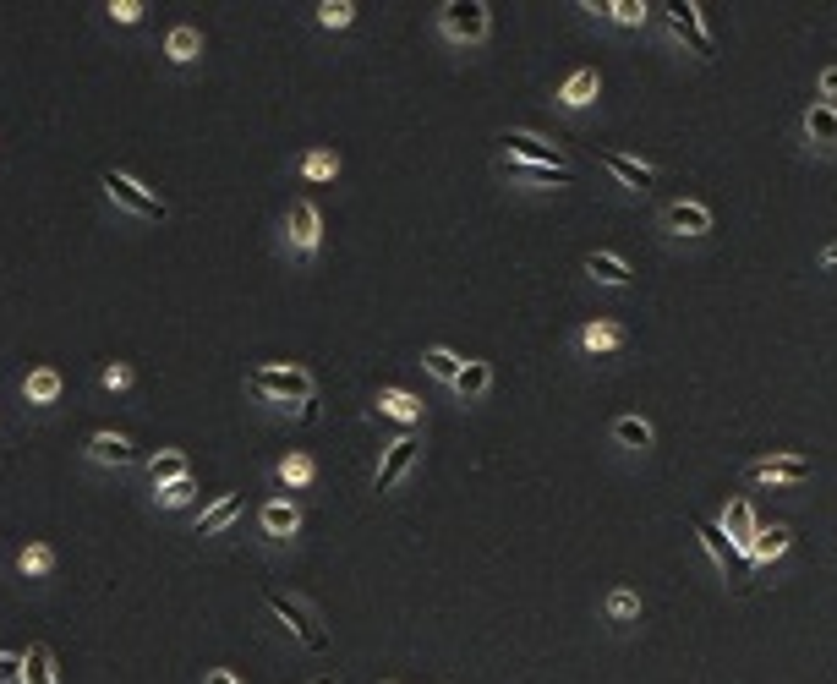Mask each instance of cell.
<instances>
[{
  "mask_svg": "<svg viewBox=\"0 0 837 684\" xmlns=\"http://www.w3.org/2000/svg\"><path fill=\"white\" fill-rule=\"evenodd\" d=\"M236 515H241V493L214 498V504L197 515V537H219V531H230V526H236Z\"/></svg>",
  "mask_w": 837,
  "mask_h": 684,
  "instance_id": "14",
  "label": "cell"
},
{
  "mask_svg": "<svg viewBox=\"0 0 837 684\" xmlns=\"http://www.w3.org/2000/svg\"><path fill=\"white\" fill-rule=\"evenodd\" d=\"M717 526H723L728 537L739 542V553L750 548V542H755V531H761V526H755V509H750V498H728V509H723V520H717Z\"/></svg>",
  "mask_w": 837,
  "mask_h": 684,
  "instance_id": "12",
  "label": "cell"
},
{
  "mask_svg": "<svg viewBox=\"0 0 837 684\" xmlns=\"http://www.w3.org/2000/svg\"><path fill=\"white\" fill-rule=\"evenodd\" d=\"M110 17H115V22H137V17H143V6H137V0H115Z\"/></svg>",
  "mask_w": 837,
  "mask_h": 684,
  "instance_id": "39",
  "label": "cell"
},
{
  "mask_svg": "<svg viewBox=\"0 0 837 684\" xmlns=\"http://www.w3.org/2000/svg\"><path fill=\"white\" fill-rule=\"evenodd\" d=\"M126 384H132V367H126V362L104 367V389H126Z\"/></svg>",
  "mask_w": 837,
  "mask_h": 684,
  "instance_id": "38",
  "label": "cell"
},
{
  "mask_svg": "<svg viewBox=\"0 0 837 684\" xmlns=\"http://www.w3.org/2000/svg\"><path fill=\"white\" fill-rule=\"evenodd\" d=\"M455 389H460V400H476V394H487V389H493V367H487V362H465V367H460V378H455Z\"/></svg>",
  "mask_w": 837,
  "mask_h": 684,
  "instance_id": "27",
  "label": "cell"
},
{
  "mask_svg": "<svg viewBox=\"0 0 837 684\" xmlns=\"http://www.w3.org/2000/svg\"><path fill=\"white\" fill-rule=\"evenodd\" d=\"M586 274L597 285H630L635 274H630V263L619 258V252H586Z\"/></svg>",
  "mask_w": 837,
  "mask_h": 684,
  "instance_id": "16",
  "label": "cell"
},
{
  "mask_svg": "<svg viewBox=\"0 0 837 684\" xmlns=\"http://www.w3.org/2000/svg\"><path fill=\"white\" fill-rule=\"evenodd\" d=\"M203 684H241V679H236V674H225V668H214V674H208Z\"/></svg>",
  "mask_w": 837,
  "mask_h": 684,
  "instance_id": "41",
  "label": "cell"
},
{
  "mask_svg": "<svg viewBox=\"0 0 837 684\" xmlns=\"http://www.w3.org/2000/svg\"><path fill=\"white\" fill-rule=\"evenodd\" d=\"M788 542H794V537H788V526H766V531H755V542L744 548V559H750V564H761V559H783Z\"/></svg>",
  "mask_w": 837,
  "mask_h": 684,
  "instance_id": "19",
  "label": "cell"
},
{
  "mask_svg": "<svg viewBox=\"0 0 837 684\" xmlns=\"http://www.w3.org/2000/svg\"><path fill=\"white\" fill-rule=\"evenodd\" d=\"M619 345H624L619 323H591V329L580 334V351H586V356H613Z\"/></svg>",
  "mask_w": 837,
  "mask_h": 684,
  "instance_id": "23",
  "label": "cell"
},
{
  "mask_svg": "<svg viewBox=\"0 0 837 684\" xmlns=\"http://www.w3.org/2000/svg\"><path fill=\"white\" fill-rule=\"evenodd\" d=\"M416 455H422V444H416V438H400V444H389V455H383V466H378V493H389L394 482H400L405 471L416 466Z\"/></svg>",
  "mask_w": 837,
  "mask_h": 684,
  "instance_id": "11",
  "label": "cell"
},
{
  "mask_svg": "<svg viewBox=\"0 0 837 684\" xmlns=\"http://www.w3.org/2000/svg\"><path fill=\"white\" fill-rule=\"evenodd\" d=\"M378 411L394 416V422H422V400H411L405 389H383L378 394Z\"/></svg>",
  "mask_w": 837,
  "mask_h": 684,
  "instance_id": "26",
  "label": "cell"
},
{
  "mask_svg": "<svg viewBox=\"0 0 837 684\" xmlns=\"http://www.w3.org/2000/svg\"><path fill=\"white\" fill-rule=\"evenodd\" d=\"M504 143V159L509 165H542V170H564V154H558L553 143H542V137L531 132H504L498 137Z\"/></svg>",
  "mask_w": 837,
  "mask_h": 684,
  "instance_id": "6",
  "label": "cell"
},
{
  "mask_svg": "<svg viewBox=\"0 0 837 684\" xmlns=\"http://www.w3.org/2000/svg\"><path fill=\"white\" fill-rule=\"evenodd\" d=\"M301 170H307V181H334V176H340V159H334V154H307V165H301Z\"/></svg>",
  "mask_w": 837,
  "mask_h": 684,
  "instance_id": "34",
  "label": "cell"
},
{
  "mask_svg": "<svg viewBox=\"0 0 837 684\" xmlns=\"http://www.w3.org/2000/svg\"><path fill=\"white\" fill-rule=\"evenodd\" d=\"M99 187H104V197H110L115 208H126V214H137V219H165V203H159L154 192H143V181L121 176V170H104Z\"/></svg>",
  "mask_w": 837,
  "mask_h": 684,
  "instance_id": "3",
  "label": "cell"
},
{
  "mask_svg": "<svg viewBox=\"0 0 837 684\" xmlns=\"http://www.w3.org/2000/svg\"><path fill=\"white\" fill-rule=\"evenodd\" d=\"M165 55H170V61H176V66L197 61V55H203V33H197V28H186V22H181V28H170V39H165Z\"/></svg>",
  "mask_w": 837,
  "mask_h": 684,
  "instance_id": "24",
  "label": "cell"
},
{
  "mask_svg": "<svg viewBox=\"0 0 837 684\" xmlns=\"http://www.w3.org/2000/svg\"><path fill=\"white\" fill-rule=\"evenodd\" d=\"M438 22H444V33L460 39V44L487 39V6L482 0H449V6H438Z\"/></svg>",
  "mask_w": 837,
  "mask_h": 684,
  "instance_id": "5",
  "label": "cell"
},
{
  "mask_svg": "<svg viewBox=\"0 0 837 684\" xmlns=\"http://www.w3.org/2000/svg\"><path fill=\"white\" fill-rule=\"evenodd\" d=\"M805 137L832 154V148H837V104H810V110H805Z\"/></svg>",
  "mask_w": 837,
  "mask_h": 684,
  "instance_id": "15",
  "label": "cell"
},
{
  "mask_svg": "<svg viewBox=\"0 0 837 684\" xmlns=\"http://www.w3.org/2000/svg\"><path fill=\"white\" fill-rule=\"evenodd\" d=\"M17 570L28 575V581L50 575V570H55V548H50V542H28V548H22V559H17Z\"/></svg>",
  "mask_w": 837,
  "mask_h": 684,
  "instance_id": "28",
  "label": "cell"
},
{
  "mask_svg": "<svg viewBox=\"0 0 837 684\" xmlns=\"http://www.w3.org/2000/svg\"><path fill=\"white\" fill-rule=\"evenodd\" d=\"M602 165H608L613 176L624 181V187H635V192H651V170L641 165V159H630V154H619V148H608V154H602Z\"/></svg>",
  "mask_w": 837,
  "mask_h": 684,
  "instance_id": "18",
  "label": "cell"
},
{
  "mask_svg": "<svg viewBox=\"0 0 837 684\" xmlns=\"http://www.w3.org/2000/svg\"><path fill=\"white\" fill-rule=\"evenodd\" d=\"M608 619H613V624H630V619H641V597H635L630 586L608 591Z\"/></svg>",
  "mask_w": 837,
  "mask_h": 684,
  "instance_id": "30",
  "label": "cell"
},
{
  "mask_svg": "<svg viewBox=\"0 0 837 684\" xmlns=\"http://www.w3.org/2000/svg\"><path fill=\"white\" fill-rule=\"evenodd\" d=\"M22 684H61V668H55L50 646H28L22 652Z\"/></svg>",
  "mask_w": 837,
  "mask_h": 684,
  "instance_id": "17",
  "label": "cell"
},
{
  "mask_svg": "<svg viewBox=\"0 0 837 684\" xmlns=\"http://www.w3.org/2000/svg\"><path fill=\"white\" fill-rule=\"evenodd\" d=\"M263 602H269V613H274L279 624H285L290 635H296L301 646H307V652H323V646H329V630H323V624H318V613H312L307 602L285 597V591H269V597H263Z\"/></svg>",
  "mask_w": 837,
  "mask_h": 684,
  "instance_id": "1",
  "label": "cell"
},
{
  "mask_svg": "<svg viewBox=\"0 0 837 684\" xmlns=\"http://www.w3.org/2000/svg\"><path fill=\"white\" fill-rule=\"evenodd\" d=\"M422 362H427V373H433V378H444V384H455V378H460V367H465L455 351H444V345H433V351H427Z\"/></svg>",
  "mask_w": 837,
  "mask_h": 684,
  "instance_id": "31",
  "label": "cell"
},
{
  "mask_svg": "<svg viewBox=\"0 0 837 684\" xmlns=\"http://www.w3.org/2000/svg\"><path fill=\"white\" fill-rule=\"evenodd\" d=\"M181 477H192V466H186L181 449H165V455L148 460V482H154V488H170V482H181Z\"/></svg>",
  "mask_w": 837,
  "mask_h": 684,
  "instance_id": "20",
  "label": "cell"
},
{
  "mask_svg": "<svg viewBox=\"0 0 837 684\" xmlns=\"http://www.w3.org/2000/svg\"><path fill=\"white\" fill-rule=\"evenodd\" d=\"M252 394H263V400H279V405H290V400H312V378L301 373V367H258V373L247 378Z\"/></svg>",
  "mask_w": 837,
  "mask_h": 684,
  "instance_id": "2",
  "label": "cell"
},
{
  "mask_svg": "<svg viewBox=\"0 0 837 684\" xmlns=\"http://www.w3.org/2000/svg\"><path fill=\"white\" fill-rule=\"evenodd\" d=\"M0 684H22V652H0Z\"/></svg>",
  "mask_w": 837,
  "mask_h": 684,
  "instance_id": "37",
  "label": "cell"
},
{
  "mask_svg": "<svg viewBox=\"0 0 837 684\" xmlns=\"http://www.w3.org/2000/svg\"><path fill=\"white\" fill-rule=\"evenodd\" d=\"M22 394H28V405H55V394H61V373H55V367H33V373L22 378Z\"/></svg>",
  "mask_w": 837,
  "mask_h": 684,
  "instance_id": "21",
  "label": "cell"
},
{
  "mask_svg": "<svg viewBox=\"0 0 837 684\" xmlns=\"http://www.w3.org/2000/svg\"><path fill=\"white\" fill-rule=\"evenodd\" d=\"M662 225H668L673 236H706V230H712V208L706 203H668Z\"/></svg>",
  "mask_w": 837,
  "mask_h": 684,
  "instance_id": "10",
  "label": "cell"
},
{
  "mask_svg": "<svg viewBox=\"0 0 837 684\" xmlns=\"http://www.w3.org/2000/svg\"><path fill=\"white\" fill-rule=\"evenodd\" d=\"M296 526H301V509L290 504V498H274V504H263V531H269V537H290Z\"/></svg>",
  "mask_w": 837,
  "mask_h": 684,
  "instance_id": "22",
  "label": "cell"
},
{
  "mask_svg": "<svg viewBox=\"0 0 837 684\" xmlns=\"http://www.w3.org/2000/svg\"><path fill=\"white\" fill-rule=\"evenodd\" d=\"M832 99H837V66L821 72V104H832Z\"/></svg>",
  "mask_w": 837,
  "mask_h": 684,
  "instance_id": "40",
  "label": "cell"
},
{
  "mask_svg": "<svg viewBox=\"0 0 837 684\" xmlns=\"http://www.w3.org/2000/svg\"><path fill=\"white\" fill-rule=\"evenodd\" d=\"M318 684H334V679H318Z\"/></svg>",
  "mask_w": 837,
  "mask_h": 684,
  "instance_id": "43",
  "label": "cell"
},
{
  "mask_svg": "<svg viewBox=\"0 0 837 684\" xmlns=\"http://www.w3.org/2000/svg\"><path fill=\"white\" fill-rule=\"evenodd\" d=\"M805 477H810L805 455H766L750 466V482H805Z\"/></svg>",
  "mask_w": 837,
  "mask_h": 684,
  "instance_id": "9",
  "label": "cell"
},
{
  "mask_svg": "<svg viewBox=\"0 0 837 684\" xmlns=\"http://www.w3.org/2000/svg\"><path fill=\"white\" fill-rule=\"evenodd\" d=\"M690 526H695V537L706 542V553H712V559L728 570V581H750V559H744V553H739V542L728 537V531L717 526V520H706V515H690Z\"/></svg>",
  "mask_w": 837,
  "mask_h": 684,
  "instance_id": "4",
  "label": "cell"
},
{
  "mask_svg": "<svg viewBox=\"0 0 837 684\" xmlns=\"http://www.w3.org/2000/svg\"><path fill=\"white\" fill-rule=\"evenodd\" d=\"M613 438H619L624 449H651V427L641 416H619V422H613Z\"/></svg>",
  "mask_w": 837,
  "mask_h": 684,
  "instance_id": "29",
  "label": "cell"
},
{
  "mask_svg": "<svg viewBox=\"0 0 837 684\" xmlns=\"http://www.w3.org/2000/svg\"><path fill=\"white\" fill-rule=\"evenodd\" d=\"M351 17H356L351 0H323V6H318V22H323V28H345Z\"/></svg>",
  "mask_w": 837,
  "mask_h": 684,
  "instance_id": "33",
  "label": "cell"
},
{
  "mask_svg": "<svg viewBox=\"0 0 837 684\" xmlns=\"http://www.w3.org/2000/svg\"><path fill=\"white\" fill-rule=\"evenodd\" d=\"M318 241H323L318 208H312L307 197H296V203H290V247H296L301 258H312V252H318Z\"/></svg>",
  "mask_w": 837,
  "mask_h": 684,
  "instance_id": "8",
  "label": "cell"
},
{
  "mask_svg": "<svg viewBox=\"0 0 837 684\" xmlns=\"http://www.w3.org/2000/svg\"><path fill=\"white\" fill-rule=\"evenodd\" d=\"M154 493H159V504H165V509H181L186 498L197 493V482H192V477H181V482H170V488H154Z\"/></svg>",
  "mask_w": 837,
  "mask_h": 684,
  "instance_id": "35",
  "label": "cell"
},
{
  "mask_svg": "<svg viewBox=\"0 0 837 684\" xmlns=\"http://www.w3.org/2000/svg\"><path fill=\"white\" fill-rule=\"evenodd\" d=\"M668 22H673V33H679L684 44H690L695 55H717V44H712V33H706V22H701V6L695 0H668Z\"/></svg>",
  "mask_w": 837,
  "mask_h": 684,
  "instance_id": "7",
  "label": "cell"
},
{
  "mask_svg": "<svg viewBox=\"0 0 837 684\" xmlns=\"http://www.w3.org/2000/svg\"><path fill=\"white\" fill-rule=\"evenodd\" d=\"M597 99V66H580L575 77H569L564 88H558V104H569V110H575V104H591Z\"/></svg>",
  "mask_w": 837,
  "mask_h": 684,
  "instance_id": "25",
  "label": "cell"
},
{
  "mask_svg": "<svg viewBox=\"0 0 837 684\" xmlns=\"http://www.w3.org/2000/svg\"><path fill=\"white\" fill-rule=\"evenodd\" d=\"M821 263H827V269H837V241H832L827 252H821Z\"/></svg>",
  "mask_w": 837,
  "mask_h": 684,
  "instance_id": "42",
  "label": "cell"
},
{
  "mask_svg": "<svg viewBox=\"0 0 837 684\" xmlns=\"http://www.w3.org/2000/svg\"><path fill=\"white\" fill-rule=\"evenodd\" d=\"M613 22H624V28H635V22H646V6L641 0H613Z\"/></svg>",
  "mask_w": 837,
  "mask_h": 684,
  "instance_id": "36",
  "label": "cell"
},
{
  "mask_svg": "<svg viewBox=\"0 0 837 684\" xmlns=\"http://www.w3.org/2000/svg\"><path fill=\"white\" fill-rule=\"evenodd\" d=\"M274 477L285 482V488H307V482H312V460H307V455H285Z\"/></svg>",
  "mask_w": 837,
  "mask_h": 684,
  "instance_id": "32",
  "label": "cell"
},
{
  "mask_svg": "<svg viewBox=\"0 0 837 684\" xmlns=\"http://www.w3.org/2000/svg\"><path fill=\"white\" fill-rule=\"evenodd\" d=\"M88 455L99 460V466H137L132 438H121V433H93L88 438Z\"/></svg>",
  "mask_w": 837,
  "mask_h": 684,
  "instance_id": "13",
  "label": "cell"
}]
</instances>
